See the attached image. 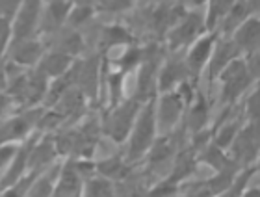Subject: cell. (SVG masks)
Masks as SVG:
<instances>
[{
	"label": "cell",
	"instance_id": "obj_1",
	"mask_svg": "<svg viewBox=\"0 0 260 197\" xmlns=\"http://www.w3.org/2000/svg\"><path fill=\"white\" fill-rule=\"evenodd\" d=\"M154 98L143 103L140 114L134 121V126L126 138V153L123 156L132 166L140 162L141 158H145V154L149 153V149L152 147L154 140L158 138L156 123H154Z\"/></svg>",
	"mask_w": 260,
	"mask_h": 197
},
{
	"label": "cell",
	"instance_id": "obj_2",
	"mask_svg": "<svg viewBox=\"0 0 260 197\" xmlns=\"http://www.w3.org/2000/svg\"><path fill=\"white\" fill-rule=\"evenodd\" d=\"M217 82L221 84V93H219L221 106H233L249 93V89L255 86L256 80L247 71L244 56H238L219 73Z\"/></svg>",
	"mask_w": 260,
	"mask_h": 197
},
{
	"label": "cell",
	"instance_id": "obj_3",
	"mask_svg": "<svg viewBox=\"0 0 260 197\" xmlns=\"http://www.w3.org/2000/svg\"><path fill=\"white\" fill-rule=\"evenodd\" d=\"M141 106H143V103H140L132 95L125 97L119 104L112 106L110 112L106 114V117H104L103 125H101L104 134L117 145L125 143L132 126H134L136 117L140 114Z\"/></svg>",
	"mask_w": 260,
	"mask_h": 197
},
{
	"label": "cell",
	"instance_id": "obj_4",
	"mask_svg": "<svg viewBox=\"0 0 260 197\" xmlns=\"http://www.w3.org/2000/svg\"><path fill=\"white\" fill-rule=\"evenodd\" d=\"M203 34H206L205 15L199 10H188L180 17V21L166 34V43H168L169 52L171 54L182 52Z\"/></svg>",
	"mask_w": 260,
	"mask_h": 197
},
{
	"label": "cell",
	"instance_id": "obj_5",
	"mask_svg": "<svg viewBox=\"0 0 260 197\" xmlns=\"http://www.w3.org/2000/svg\"><path fill=\"white\" fill-rule=\"evenodd\" d=\"M186 112V104L177 91L158 93L154 98V123L158 136L173 134L182 123Z\"/></svg>",
	"mask_w": 260,
	"mask_h": 197
},
{
	"label": "cell",
	"instance_id": "obj_6",
	"mask_svg": "<svg viewBox=\"0 0 260 197\" xmlns=\"http://www.w3.org/2000/svg\"><path fill=\"white\" fill-rule=\"evenodd\" d=\"M258 147H260L258 121L244 123V126L240 128V132L236 134L233 143L229 145L227 154L240 170H244V168H249V166H256Z\"/></svg>",
	"mask_w": 260,
	"mask_h": 197
},
{
	"label": "cell",
	"instance_id": "obj_7",
	"mask_svg": "<svg viewBox=\"0 0 260 197\" xmlns=\"http://www.w3.org/2000/svg\"><path fill=\"white\" fill-rule=\"evenodd\" d=\"M41 15H43V0H22L11 22L10 47L26 41V39L38 38Z\"/></svg>",
	"mask_w": 260,
	"mask_h": 197
},
{
	"label": "cell",
	"instance_id": "obj_8",
	"mask_svg": "<svg viewBox=\"0 0 260 197\" xmlns=\"http://www.w3.org/2000/svg\"><path fill=\"white\" fill-rule=\"evenodd\" d=\"M101 69L103 61L101 56H89V58H76L71 65V82L84 97L87 103H91L99 97V84H101Z\"/></svg>",
	"mask_w": 260,
	"mask_h": 197
},
{
	"label": "cell",
	"instance_id": "obj_9",
	"mask_svg": "<svg viewBox=\"0 0 260 197\" xmlns=\"http://www.w3.org/2000/svg\"><path fill=\"white\" fill-rule=\"evenodd\" d=\"M217 38H219L217 32H206V34H203L199 39H195L193 43L186 49L184 63H186V69H188V75H190L191 82L197 84V80L203 77V73H205L208 60H210L212 49H214Z\"/></svg>",
	"mask_w": 260,
	"mask_h": 197
},
{
	"label": "cell",
	"instance_id": "obj_10",
	"mask_svg": "<svg viewBox=\"0 0 260 197\" xmlns=\"http://www.w3.org/2000/svg\"><path fill=\"white\" fill-rule=\"evenodd\" d=\"M45 50H47V43L43 39L32 38L17 45H11L10 49L6 50L2 60L19 67V69H34L39 63L41 56L45 54Z\"/></svg>",
	"mask_w": 260,
	"mask_h": 197
},
{
	"label": "cell",
	"instance_id": "obj_11",
	"mask_svg": "<svg viewBox=\"0 0 260 197\" xmlns=\"http://www.w3.org/2000/svg\"><path fill=\"white\" fill-rule=\"evenodd\" d=\"M38 136L39 132L36 130L32 136L26 138L22 143H19V147H17L11 162L6 166V170L0 175V192H4L10 186H13L17 181H21L22 177L28 173V158H30V153H32V147L36 140H38Z\"/></svg>",
	"mask_w": 260,
	"mask_h": 197
},
{
	"label": "cell",
	"instance_id": "obj_12",
	"mask_svg": "<svg viewBox=\"0 0 260 197\" xmlns=\"http://www.w3.org/2000/svg\"><path fill=\"white\" fill-rule=\"evenodd\" d=\"M184 80H190V75H188V69H186L184 63V54L182 52H177V54H171L169 58L162 61V65L158 69V77H156V91L158 93H168V91H173L180 82Z\"/></svg>",
	"mask_w": 260,
	"mask_h": 197
},
{
	"label": "cell",
	"instance_id": "obj_13",
	"mask_svg": "<svg viewBox=\"0 0 260 197\" xmlns=\"http://www.w3.org/2000/svg\"><path fill=\"white\" fill-rule=\"evenodd\" d=\"M242 56L238 52V49L234 47V43L231 41L229 38H217L216 45H214V49H212V54H210V60L206 63V82H208V91L206 95L210 97L212 93V84L216 82L217 77H219V73L225 69V67L234 60V58H238Z\"/></svg>",
	"mask_w": 260,
	"mask_h": 197
},
{
	"label": "cell",
	"instance_id": "obj_14",
	"mask_svg": "<svg viewBox=\"0 0 260 197\" xmlns=\"http://www.w3.org/2000/svg\"><path fill=\"white\" fill-rule=\"evenodd\" d=\"M58 158L60 156H58V151H56L52 132H47V134L39 132L38 140H36L32 147V153H30V158H28V171L41 173L52 164H56Z\"/></svg>",
	"mask_w": 260,
	"mask_h": 197
},
{
	"label": "cell",
	"instance_id": "obj_15",
	"mask_svg": "<svg viewBox=\"0 0 260 197\" xmlns=\"http://www.w3.org/2000/svg\"><path fill=\"white\" fill-rule=\"evenodd\" d=\"M208 98L210 97L203 89L197 88L193 101L186 108L182 121H184V126L190 132V136L208 128V117H210V101Z\"/></svg>",
	"mask_w": 260,
	"mask_h": 197
},
{
	"label": "cell",
	"instance_id": "obj_16",
	"mask_svg": "<svg viewBox=\"0 0 260 197\" xmlns=\"http://www.w3.org/2000/svg\"><path fill=\"white\" fill-rule=\"evenodd\" d=\"M229 39L233 41L234 47L238 49V52L242 56L253 54V52H260V19H258V13H256V15H251L247 21L242 22Z\"/></svg>",
	"mask_w": 260,
	"mask_h": 197
},
{
	"label": "cell",
	"instance_id": "obj_17",
	"mask_svg": "<svg viewBox=\"0 0 260 197\" xmlns=\"http://www.w3.org/2000/svg\"><path fill=\"white\" fill-rule=\"evenodd\" d=\"M82 188H84V179L76 171L75 162L69 158L63 160L50 197H82Z\"/></svg>",
	"mask_w": 260,
	"mask_h": 197
},
{
	"label": "cell",
	"instance_id": "obj_18",
	"mask_svg": "<svg viewBox=\"0 0 260 197\" xmlns=\"http://www.w3.org/2000/svg\"><path fill=\"white\" fill-rule=\"evenodd\" d=\"M71 2L69 0H50L47 4H43V15H41V26H39V34H49L52 36L54 32L61 30L67 22L71 11Z\"/></svg>",
	"mask_w": 260,
	"mask_h": 197
},
{
	"label": "cell",
	"instance_id": "obj_19",
	"mask_svg": "<svg viewBox=\"0 0 260 197\" xmlns=\"http://www.w3.org/2000/svg\"><path fill=\"white\" fill-rule=\"evenodd\" d=\"M76 58L69 54H63L60 50H54V49H47L45 50V54L41 56V60L39 63L36 65L39 73H43L45 77L49 78V80H54V78L61 77L65 73L69 71L71 65L75 63Z\"/></svg>",
	"mask_w": 260,
	"mask_h": 197
},
{
	"label": "cell",
	"instance_id": "obj_20",
	"mask_svg": "<svg viewBox=\"0 0 260 197\" xmlns=\"http://www.w3.org/2000/svg\"><path fill=\"white\" fill-rule=\"evenodd\" d=\"M251 15H256V11L251 8L245 0H236L234 6L227 11V15L223 17L221 22L217 24L216 32L219 38H231L234 34V30L242 24L244 21H247Z\"/></svg>",
	"mask_w": 260,
	"mask_h": 197
},
{
	"label": "cell",
	"instance_id": "obj_21",
	"mask_svg": "<svg viewBox=\"0 0 260 197\" xmlns=\"http://www.w3.org/2000/svg\"><path fill=\"white\" fill-rule=\"evenodd\" d=\"M50 38L56 39V41L47 45V49L60 50V52L73 56V58H78L82 54V50H84V38H82V34L69 26H63L61 30L52 34Z\"/></svg>",
	"mask_w": 260,
	"mask_h": 197
},
{
	"label": "cell",
	"instance_id": "obj_22",
	"mask_svg": "<svg viewBox=\"0 0 260 197\" xmlns=\"http://www.w3.org/2000/svg\"><path fill=\"white\" fill-rule=\"evenodd\" d=\"M132 168L134 166L128 164L125 160V156H121V154L108 156V158H103V160H95V173L112 182H119L128 179Z\"/></svg>",
	"mask_w": 260,
	"mask_h": 197
},
{
	"label": "cell",
	"instance_id": "obj_23",
	"mask_svg": "<svg viewBox=\"0 0 260 197\" xmlns=\"http://www.w3.org/2000/svg\"><path fill=\"white\" fill-rule=\"evenodd\" d=\"M22 0H0V60L4 58L11 39V22Z\"/></svg>",
	"mask_w": 260,
	"mask_h": 197
},
{
	"label": "cell",
	"instance_id": "obj_24",
	"mask_svg": "<svg viewBox=\"0 0 260 197\" xmlns=\"http://www.w3.org/2000/svg\"><path fill=\"white\" fill-rule=\"evenodd\" d=\"M60 166H61V162H56V164H52L45 171H41V173L34 179L32 186L28 188V192L24 197H50V193L54 190L58 173H60Z\"/></svg>",
	"mask_w": 260,
	"mask_h": 197
},
{
	"label": "cell",
	"instance_id": "obj_25",
	"mask_svg": "<svg viewBox=\"0 0 260 197\" xmlns=\"http://www.w3.org/2000/svg\"><path fill=\"white\" fill-rule=\"evenodd\" d=\"M236 0H206V10H205V26L206 32H216L217 24L221 19L227 15V11L234 6Z\"/></svg>",
	"mask_w": 260,
	"mask_h": 197
},
{
	"label": "cell",
	"instance_id": "obj_26",
	"mask_svg": "<svg viewBox=\"0 0 260 197\" xmlns=\"http://www.w3.org/2000/svg\"><path fill=\"white\" fill-rule=\"evenodd\" d=\"M115 188L114 182L104 179L101 175H93L87 181H84L82 197H114Z\"/></svg>",
	"mask_w": 260,
	"mask_h": 197
},
{
	"label": "cell",
	"instance_id": "obj_27",
	"mask_svg": "<svg viewBox=\"0 0 260 197\" xmlns=\"http://www.w3.org/2000/svg\"><path fill=\"white\" fill-rule=\"evenodd\" d=\"M256 171H258V168H256V166H249V168L240 170L238 175L234 177L233 184H231L225 192L219 193L217 197H242V193L245 192V188L249 186L251 181L256 177Z\"/></svg>",
	"mask_w": 260,
	"mask_h": 197
},
{
	"label": "cell",
	"instance_id": "obj_28",
	"mask_svg": "<svg viewBox=\"0 0 260 197\" xmlns=\"http://www.w3.org/2000/svg\"><path fill=\"white\" fill-rule=\"evenodd\" d=\"M103 43L108 49L110 47H126V45H134V36L121 24H112L103 30Z\"/></svg>",
	"mask_w": 260,
	"mask_h": 197
},
{
	"label": "cell",
	"instance_id": "obj_29",
	"mask_svg": "<svg viewBox=\"0 0 260 197\" xmlns=\"http://www.w3.org/2000/svg\"><path fill=\"white\" fill-rule=\"evenodd\" d=\"M95 15V8H82V6H73L69 11V17H67V22L65 26L73 28V30H78V28L89 24Z\"/></svg>",
	"mask_w": 260,
	"mask_h": 197
},
{
	"label": "cell",
	"instance_id": "obj_30",
	"mask_svg": "<svg viewBox=\"0 0 260 197\" xmlns=\"http://www.w3.org/2000/svg\"><path fill=\"white\" fill-rule=\"evenodd\" d=\"M136 4V0H99L97 10L108 11V13H121V11L132 10Z\"/></svg>",
	"mask_w": 260,
	"mask_h": 197
},
{
	"label": "cell",
	"instance_id": "obj_31",
	"mask_svg": "<svg viewBox=\"0 0 260 197\" xmlns=\"http://www.w3.org/2000/svg\"><path fill=\"white\" fill-rule=\"evenodd\" d=\"M17 147H19V145H2V147H0V173H2V171L6 170V166L11 162Z\"/></svg>",
	"mask_w": 260,
	"mask_h": 197
},
{
	"label": "cell",
	"instance_id": "obj_32",
	"mask_svg": "<svg viewBox=\"0 0 260 197\" xmlns=\"http://www.w3.org/2000/svg\"><path fill=\"white\" fill-rule=\"evenodd\" d=\"M180 6L184 10H199L201 6H206V0H180Z\"/></svg>",
	"mask_w": 260,
	"mask_h": 197
},
{
	"label": "cell",
	"instance_id": "obj_33",
	"mask_svg": "<svg viewBox=\"0 0 260 197\" xmlns=\"http://www.w3.org/2000/svg\"><path fill=\"white\" fill-rule=\"evenodd\" d=\"M6 86H8V75H6L4 60H0V95L4 93Z\"/></svg>",
	"mask_w": 260,
	"mask_h": 197
},
{
	"label": "cell",
	"instance_id": "obj_34",
	"mask_svg": "<svg viewBox=\"0 0 260 197\" xmlns=\"http://www.w3.org/2000/svg\"><path fill=\"white\" fill-rule=\"evenodd\" d=\"M242 197H260V188L256 184H249L245 188V192L242 193Z\"/></svg>",
	"mask_w": 260,
	"mask_h": 197
},
{
	"label": "cell",
	"instance_id": "obj_35",
	"mask_svg": "<svg viewBox=\"0 0 260 197\" xmlns=\"http://www.w3.org/2000/svg\"><path fill=\"white\" fill-rule=\"evenodd\" d=\"M71 6H82V8H95L99 0H69Z\"/></svg>",
	"mask_w": 260,
	"mask_h": 197
},
{
	"label": "cell",
	"instance_id": "obj_36",
	"mask_svg": "<svg viewBox=\"0 0 260 197\" xmlns=\"http://www.w3.org/2000/svg\"><path fill=\"white\" fill-rule=\"evenodd\" d=\"M245 2H247V4H249L251 8H253V10L256 11V13H258V10H260V0H245Z\"/></svg>",
	"mask_w": 260,
	"mask_h": 197
},
{
	"label": "cell",
	"instance_id": "obj_37",
	"mask_svg": "<svg viewBox=\"0 0 260 197\" xmlns=\"http://www.w3.org/2000/svg\"><path fill=\"white\" fill-rule=\"evenodd\" d=\"M47 2H50V0H43V4H47Z\"/></svg>",
	"mask_w": 260,
	"mask_h": 197
}]
</instances>
